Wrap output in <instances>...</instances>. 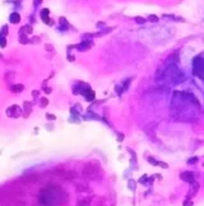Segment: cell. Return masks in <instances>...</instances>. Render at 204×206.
Listing matches in <instances>:
<instances>
[{
	"label": "cell",
	"mask_w": 204,
	"mask_h": 206,
	"mask_svg": "<svg viewBox=\"0 0 204 206\" xmlns=\"http://www.w3.org/2000/svg\"><path fill=\"white\" fill-rule=\"evenodd\" d=\"M14 91H22L23 90V86H17V87H13Z\"/></svg>",
	"instance_id": "7"
},
{
	"label": "cell",
	"mask_w": 204,
	"mask_h": 206,
	"mask_svg": "<svg viewBox=\"0 0 204 206\" xmlns=\"http://www.w3.org/2000/svg\"><path fill=\"white\" fill-rule=\"evenodd\" d=\"M10 21H12L13 23H17V22L19 21V15H18L17 13H14V14H13V15L10 17Z\"/></svg>",
	"instance_id": "5"
},
{
	"label": "cell",
	"mask_w": 204,
	"mask_h": 206,
	"mask_svg": "<svg viewBox=\"0 0 204 206\" xmlns=\"http://www.w3.org/2000/svg\"><path fill=\"white\" fill-rule=\"evenodd\" d=\"M152 164H154V165H161V168H167V164H165V163H160V161H156L154 159H152V158H149L148 159Z\"/></svg>",
	"instance_id": "3"
},
{
	"label": "cell",
	"mask_w": 204,
	"mask_h": 206,
	"mask_svg": "<svg viewBox=\"0 0 204 206\" xmlns=\"http://www.w3.org/2000/svg\"><path fill=\"white\" fill-rule=\"evenodd\" d=\"M47 104H49L47 99H42V100H41V106H46Z\"/></svg>",
	"instance_id": "6"
},
{
	"label": "cell",
	"mask_w": 204,
	"mask_h": 206,
	"mask_svg": "<svg viewBox=\"0 0 204 206\" xmlns=\"http://www.w3.org/2000/svg\"><path fill=\"white\" fill-rule=\"evenodd\" d=\"M181 178H182L184 180H188V182H193V180H194V178H193V173H190V172L182 173V174H181Z\"/></svg>",
	"instance_id": "2"
},
{
	"label": "cell",
	"mask_w": 204,
	"mask_h": 206,
	"mask_svg": "<svg viewBox=\"0 0 204 206\" xmlns=\"http://www.w3.org/2000/svg\"><path fill=\"white\" fill-rule=\"evenodd\" d=\"M100 165L96 163H93V164H88L87 167H86V169H84V174L86 175H88L89 178H95L96 175H97V173H100Z\"/></svg>",
	"instance_id": "1"
},
{
	"label": "cell",
	"mask_w": 204,
	"mask_h": 206,
	"mask_svg": "<svg viewBox=\"0 0 204 206\" xmlns=\"http://www.w3.org/2000/svg\"><path fill=\"white\" fill-rule=\"evenodd\" d=\"M86 95H87V96H86V99H87L88 101H91V100H93V99H95V92H93L92 90H88Z\"/></svg>",
	"instance_id": "4"
}]
</instances>
